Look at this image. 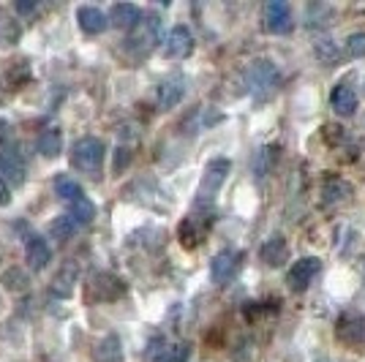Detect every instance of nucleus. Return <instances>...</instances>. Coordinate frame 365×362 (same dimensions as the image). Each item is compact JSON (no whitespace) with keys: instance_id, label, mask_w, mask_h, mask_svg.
Instances as JSON below:
<instances>
[{"instance_id":"obj_1","label":"nucleus","mask_w":365,"mask_h":362,"mask_svg":"<svg viewBox=\"0 0 365 362\" xmlns=\"http://www.w3.org/2000/svg\"><path fill=\"white\" fill-rule=\"evenodd\" d=\"M104 142L96 139V136H85L79 139L71 150V166L76 172L88 175V177H101V166H104Z\"/></svg>"},{"instance_id":"obj_2","label":"nucleus","mask_w":365,"mask_h":362,"mask_svg":"<svg viewBox=\"0 0 365 362\" xmlns=\"http://www.w3.org/2000/svg\"><path fill=\"white\" fill-rule=\"evenodd\" d=\"M278 82H281V74H278L273 61H254L248 66V71H245V85H248V90L254 93L257 98L273 95Z\"/></svg>"},{"instance_id":"obj_3","label":"nucleus","mask_w":365,"mask_h":362,"mask_svg":"<svg viewBox=\"0 0 365 362\" xmlns=\"http://www.w3.org/2000/svg\"><path fill=\"white\" fill-rule=\"evenodd\" d=\"M158 38H161V19L155 14H148V16H142L137 28L128 33L125 49L142 58V55H148L153 46L158 44Z\"/></svg>"},{"instance_id":"obj_4","label":"nucleus","mask_w":365,"mask_h":362,"mask_svg":"<svg viewBox=\"0 0 365 362\" xmlns=\"http://www.w3.org/2000/svg\"><path fill=\"white\" fill-rule=\"evenodd\" d=\"M229 172H232L229 158H213L210 164L205 166V177H202V185H199V205L202 202H213L215 191L227 182Z\"/></svg>"},{"instance_id":"obj_5","label":"nucleus","mask_w":365,"mask_h":362,"mask_svg":"<svg viewBox=\"0 0 365 362\" xmlns=\"http://www.w3.org/2000/svg\"><path fill=\"white\" fill-rule=\"evenodd\" d=\"M262 22H264V31L275 33V36H284L292 31V6L287 0H270L262 11Z\"/></svg>"},{"instance_id":"obj_6","label":"nucleus","mask_w":365,"mask_h":362,"mask_svg":"<svg viewBox=\"0 0 365 362\" xmlns=\"http://www.w3.org/2000/svg\"><path fill=\"white\" fill-rule=\"evenodd\" d=\"M322 272V259L317 257H305L297 259L292 264L289 275H287V284H289L292 291H305V289L314 284V278Z\"/></svg>"},{"instance_id":"obj_7","label":"nucleus","mask_w":365,"mask_h":362,"mask_svg":"<svg viewBox=\"0 0 365 362\" xmlns=\"http://www.w3.org/2000/svg\"><path fill=\"white\" fill-rule=\"evenodd\" d=\"M191 52H194V36H191V31H188L185 25L172 28L167 36V41H164V55L172 58V61H182V58H188Z\"/></svg>"},{"instance_id":"obj_8","label":"nucleus","mask_w":365,"mask_h":362,"mask_svg":"<svg viewBox=\"0 0 365 362\" xmlns=\"http://www.w3.org/2000/svg\"><path fill=\"white\" fill-rule=\"evenodd\" d=\"M335 332H338V338H341L346 346H363L365 343V319L360 316V314L349 311V314H344V316L338 319Z\"/></svg>"},{"instance_id":"obj_9","label":"nucleus","mask_w":365,"mask_h":362,"mask_svg":"<svg viewBox=\"0 0 365 362\" xmlns=\"http://www.w3.org/2000/svg\"><path fill=\"white\" fill-rule=\"evenodd\" d=\"M240 259H243V254L240 251H232V248L215 254V259L210 262V275H213L215 284H227L229 278L237 272V267H240Z\"/></svg>"},{"instance_id":"obj_10","label":"nucleus","mask_w":365,"mask_h":362,"mask_svg":"<svg viewBox=\"0 0 365 362\" xmlns=\"http://www.w3.org/2000/svg\"><path fill=\"white\" fill-rule=\"evenodd\" d=\"M76 22L88 36H101L109 28L107 14L101 9H96V6H79L76 9Z\"/></svg>"},{"instance_id":"obj_11","label":"nucleus","mask_w":365,"mask_h":362,"mask_svg":"<svg viewBox=\"0 0 365 362\" xmlns=\"http://www.w3.org/2000/svg\"><path fill=\"white\" fill-rule=\"evenodd\" d=\"M123 291H125L123 278L112 275V272H98L93 278V294H96V300H118V297H123Z\"/></svg>"},{"instance_id":"obj_12","label":"nucleus","mask_w":365,"mask_h":362,"mask_svg":"<svg viewBox=\"0 0 365 362\" xmlns=\"http://www.w3.org/2000/svg\"><path fill=\"white\" fill-rule=\"evenodd\" d=\"M0 180L6 185H22L25 182V164L16 152H0Z\"/></svg>"},{"instance_id":"obj_13","label":"nucleus","mask_w":365,"mask_h":362,"mask_svg":"<svg viewBox=\"0 0 365 362\" xmlns=\"http://www.w3.org/2000/svg\"><path fill=\"white\" fill-rule=\"evenodd\" d=\"M25 259H28V264H31L33 270H44L46 264H49V259H52L49 242L44 237H38V234H31L25 240Z\"/></svg>"},{"instance_id":"obj_14","label":"nucleus","mask_w":365,"mask_h":362,"mask_svg":"<svg viewBox=\"0 0 365 362\" xmlns=\"http://www.w3.org/2000/svg\"><path fill=\"white\" fill-rule=\"evenodd\" d=\"M351 182L344 180V177H327L324 185H322V202L324 205H344V202H349L351 199Z\"/></svg>"},{"instance_id":"obj_15","label":"nucleus","mask_w":365,"mask_h":362,"mask_svg":"<svg viewBox=\"0 0 365 362\" xmlns=\"http://www.w3.org/2000/svg\"><path fill=\"white\" fill-rule=\"evenodd\" d=\"M185 95V79L182 76H169L158 85V106L161 109H172L178 106Z\"/></svg>"},{"instance_id":"obj_16","label":"nucleus","mask_w":365,"mask_h":362,"mask_svg":"<svg viewBox=\"0 0 365 362\" xmlns=\"http://www.w3.org/2000/svg\"><path fill=\"white\" fill-rule=\"evenodd\" d=\"M210 227V221H202L197 215H191V218H185L178 229V237H180L182 248H197L199 242L205 240V232Z\"/></svg>"},{"instance_id":"obj_17","label":"nucleus","mask_w":365,"mask_h":362,"mask_svg":"<svg viewBox=\"0 0 365 362\" xmlns=\"http://www.w3.org/2000/svg\"><path fill=\"white\" fill-rule=\"evenodd\" d=\"M93 360L96 362H125V354H123V343L118 335H104L96 348H93Z\"/></svg>"},{"instance_id":"obj_18","label":"nucleus","mask_w":365,"mask_h":362,"mask_svg":"<svg viewBox=\"0 0 365 362\" xmlns=\"http://www.w3.org/2000/svg\"><path fill=\"white\" fill-rule=\"evenodd\" d=\"M142 16L145 14L139 11V6H134V3H115V6H112V11H109L112 25H115V28H123V31L137 28Z\"/></svg>"},{"instance_id":"obj_19","label":"nucleus","mask_w":365,"mask_h":362,"mask_svg":"<svg viewBox=\"0 0 365 362\" xmlns=\"http://www.w3.org/2000/svg\"><path fill=\"white\" fill-rule=\"evenodd\" d=\"M259 257H262V262H264V264L278 267V264H284V262L289 259V245H287V240H284L281 234H275V237H270V240L262 245Z\"/></svg>"},{"instance_id":"obj_20","label":"nucleus","mask_w":365,"mask_h":362,"mask_svg":"<svg viewBox=\"0 0 365 362\" xmlns=\"http://www.w3.org/2000/svg\"><path fill=\"white\" fill-rule=\"evenodd\" d=\"M330 104L338 115H344V118H349L354 115V109H357V93L351 90L349 85H335L333 93H330Z\"/></svg>"},{"instance_id":"obj_21","label":"nucleus","mask_w":365,"mask_h":362,"mask_svg":"<svg viewBox=\"0 0 365 362\" xmlns=\"http://www.w3.org/2000/svg\"><path fill=\"white\" fill-rule=\"evenodd\" d=\"M36 150L41 152L44 158H58V155L63 152L61 128H46L44 134L38 136V142H36Z\"/></svg>"},{"instance_id":"obj_22","label":"nucleus","mask_w":365,"mask_h":362,"mask_svg":"<svg viewBox=\"0 0 365 362\" xmlns=\"http://www.w3.org/2000/svg\"><path fill=\"white\" fill-rule=\"evenodd\" d=\"M76 232H79V224H76L68 212H66V215H58V218L49 224V234H52L55 240H61V242L71 240Z\"/></svg>"},{"instance_id":"obj_23","label":"nucleus","mask_w":365,"mask_h":362,"mask_svg":"<svg viewBox=\"0 0 365 362\" xmlns=\"http://www.w3.org/2000/svg\"><path fill=\"white\" fill-rule=\"evenodd\" d=\"M55 194L61 199H66L68 205L85 197V194H82V185H79L71 175H58V177H55Z\"/></svg>"},{"instance_id":"obj_24","label":"nucleus","mask_w":365,"mask_h":362,"mask_svg":"<svg viewBox=\"0 0 365 362\" xmlns=\"http://www.w3.org/2000/svg\"><path fill=\"white\" fill-rule=\"evenodd\" d=\"M68 215L74 218L79 227H88L93 218H96V205L88 197L76 199V202H71V207H68Z\"/></svg>"},{"instance_id":"obj_25","label":"nucleus","mask_w":365,"mask_h":362,"mask_svg":"<svg viewBox=\"0 0 365 362\" xmlns=\"http://www.w3.org/2000/svg\"><path fill=\"white\" fill-rule=\"evenodd\" d=\"M191 357V343H172V346H164L153 362H188Z\"/></svg>"},{"instance_id":"obj_26","label":"nucleus","mask_w":365,"mask_h":362,"mask_svg":"<svg viewBox=\"0 0 365 362\" xmlns=\"http://www.w3.org/2000/svg\"><path fill=\"white\" fill-rule=\"evenodd\" d=\"M74 281H76V267H63L58 272V278L52 281V294H58V297H68L71 291H74Z\"/></svg>"},{"instance_id":"obj_27","label":"nucleus","mask_w":365,"mask_h":362,"mask_svg":"<svg viewBox=\"0 0 365 362\" xmlns=\"http://www.w3.org/2000/svg\"><path fill=\"white\" fill-rule=\"evenodd\" d=\"M3 286L9 289V291H25L28 289V272L19 270V267H11L3 275Z\"/></svg>"},{"instance_id":"obj_28","label":"nucleus","mask_w":365,"mask_h":362,"mask_svg":"<svg viewBox=\"0 0 365 362\" xmlns=\"http://www.w3.org/2000/svg\"><path fill=\"white\" fill-rule=\"evenodd\" d=\"M346 55L349 58H365V33H354L346 38Z\"/></svg>"},{"instance_id":"obj_29","label":"nucleus","mask_w":365,"mask_h":362,"mask_svg":"<svg viewBox=\"0 0 365 362\" xmlns=\"http://www.w3.org/2000/svg\"><path fill=\"white\" fill-rule=\"evenodd\" d=\"M317 58H319L322 63H327V66H333L335 58H338V46H335L333 41H319V44H317Z\"/></svg>"},{"instance_id":"obj_30","label":"nucleus","mask_w":365,"mask_h":362,"mask_svg":"<svg viewBox=\"0 0 365 362\" xmlns=\"http://www.w3.org/2000/svg\"><path fill=\"white\" fill-rule=\"evenodd\" d=\"M128 164H131V150H128V148H118V150H115V175L123 172Z\"/></svg>"},{"instance_id":"obj_31","label":"nucleus","mask_w":365,"mask_h":362,"mask_svg":"<svg viewBox=\"0 0 365 362\" xmlns=\"http://www.w3.org/2000/svg\"><path fill=\"white\" fill-rule=\"evenodd\" d=\"M267 161H270V150L264 148V150L257 152V175L259 177H264V175L270 172V164H267Z\"/></svg>"},{"instance_id":"obj_32","label":"nucleus","mask_w":365,"mask_h":362,"mask_svg":"<svg viewBox=\"0 0 365 362\" xmlns=\"http://www.w3.org/2000/svg\"><path fill=\"white\" fill-rule=\"evenodd\" d=\"M36 6H38L36 0H19V3H16V11H19V14H33Z\"/></svg>"},{"instance_id":"obj_33","label":"nucleus","mask_w":365,"mask_h":362,"mask_svg":"<svg viewBox=\"0 0 365 362\" xmlns=\"http://www.w3.org/2000/svg\"><path fill=\"white\" fill-rule=\"evenodd\" d=\"M11 202V191H9V185L0 180V207H6Z\"/></svg>"},{"instance_id":"obj_34","label":"nucleus","mask_w":365,"mask_h":362,"mask_svg":"<svg viewBox=\"0 0 365 362\" xmlns=\"http://www.w3.org/2000/svg\"><path fill=\"white\" fill-rule=\"evenodd\" d=\"M9 136H11V125L6 120H0V142H6Z\"/></svg>"}]
</instances>
